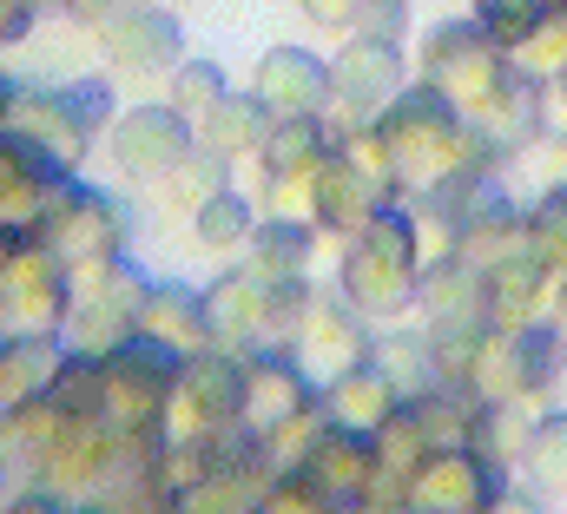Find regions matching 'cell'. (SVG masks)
Segmentation results:
<instances>
[{"label":"cell","mask_w":567,"mask_h":514,"mask_svg":"<svg viewBox=\"0 0 567 514\" xmlns=\"http://www.w3.org/2000/svg\"><path fill=\"white\" fill-rule=\"evenodd\" d=\"M377 132H383V145H390V158H396L410 198L429 192V185H442V178H455V172L488 178L495 158H502V145L475 126L442 86H429V80L403 86V93L377 113Z\"/></svg>","instance_id":"6da1fadb"},{"label":"cell","mask_w":567,"mask_h":514,"mask_svg":"<svg viewBox=\"0 0 567 514\" xmlns=\"http://www.w3.org/2000/svg\"><path fill=\"white\" fill-rule=\"evenodd\" d=\"M423 232H416V212L410 198L403 205H383L337 264V290L363 310V317H403L423 290Z\"/></svg>","instance_id":"7a4b0ae2"},{"label":"cell","mask_w":567,"mask_h":514,"mask_svg":"<svg viewBox=\"0 0 567 514\" xmlns=\"http://www.w3.org/2000/svg\"><path fill=\"white\" fill-rule=\"evenodd\" d=\"M145 297H152V277H145L133 257H100V264H80L73 270V317H66V350L80 357H113L140 337Z\"/></svg>","instance_id":"3957f363"},{"label":"cell","mask_w":567,"mask_h":514,"mask_svg":"<svg viewBox=\"0 0 567 514\" xmlns=\"http://www.w3.org/2000/svg\"><path fill=\"white\" fill-rule=\"evenodd\" d=\"M106 120H120V113H113L106 80H80V86H33V93L7 86V132L33 138V145H40V152H53L60 165H80V158H86V145H93V132L106 126Z\"/></svg>","instance_id":"277c9868"},{"label":"cell","mask_w":567,"mask_h":514,"mask_svg":"<svg viewBox=\"0 0 567 514\" xmlns=\"http://www.w3.org/2000/svg\"><path fill=\"white\" fill-rule=\"evenodd\" d=\"M73 317V270L27 232H7L0 257V323L7 337H60Z\"/></svg>","instance_id":"5b68a950"},{"label":"cell","mask_w":567,"mask_h":514,"mask_svg":"<svg viewBox=\"0 0 567 514\" xmlns=\"http://www.w3.org/2000/svg\"><path fill=\"white\" fill-rule=\"evenodd\" d=\"M423 80L429 86H442L468 120L502 93V80H508V66H515V53L502 47V40H488V27L482 20H442V27H429L423 40Z\"/></svg>","instance_id":"8992f818"},{"label":"cell","mask_w":567,"mask_h":514,"mask_svg":"<svg viewBox=\"0 0 567 514\" xmlns=\"http://www.w3.org/2000/svg\"><path fill=\"white\" fill-rule=\"evenodd\" d=\"M337 66V100L323 113L330 145L350 126H370L396 93H403V40H383V33H350V47L330 60Z\"/></svg>","instance_id":"52a82bcc"},{"label":"cell","mask_w":567,"mask_h":514,"mask_svg":"<svg viewBox=\"0 0 567 514\" xmlns=\"http://www.w3.org/2000/svg\"><path fill=\"white\" fill-rule=\"evenodd\" d=\"M225 422H245V357L231 350H198L185 357V377L165 402V442H192V435H212Z\"/></svg>","instance_id":"ba28073f"},{"label":"cell","mask_w":567,"mask_h":514,"mask_svg":"<svg viewBox=\"0 0 567 514\" xmlns=\"http://www.w3.org/2000/svg\"><path fill=\"white\" fill-rule=\"evenodd\" d=\"M100 370H106V422H113V429H158L172 389L185 377V357H172V350L152 343V337H133V343L113 350Z\"/></svg>","instance_id":"9c48e42d"},{"label":"cell","mask_w":567,"mask_h":514,"mask_svg":"<svg viewBox=\"0 0 567 514\" xmlns=\"http://www.w3.org/2000/svg\"><path fill=\"white\" fill-rule=\"evenodd\" d=\"M27 238H40L47 251L60 257L66 270H80V264H100V257H120L126 245V212H120V198H106V192H86V185H73Z\"/></svg>","instance_id":"30bf717a"},{"label":"cell","mask_w":567,"mask_h":514,"mask_svg":"<svg viewBox=\"0 0 567 514\" xmlns=\"http://www.w3.org/2000/svg\"><path fill=\"white\" fill-rule=\"evenodd\" d=\"M495 495H502V469L482 449H468V442L429 449L410 469V514H475Z\"/></svg>","instance_id":"8fae6325"},{"label":"cell","mask_w":567,"mask_h":514,"mask_svg":"<svg viewBox=\"0 0 567 514\" xmlns=\"http://www.w3.org/2000/svg\"><path fill=\"white\" fill-rule=\"evenodd\" d=\"M370 317L343 297V290H317V304H310V317H303V330H297V357H303V370L317 377V389H330L343 370H357V363H370L377 357V343H370V330H363Z\"/></svg>","instance_id":"7c38bea8"},{"label":"cell","mask_w":567,"mask_h":514,"mask_svg":"<svg viewBox=\"0 0 567 514\" xmlns=\"http://www.w3.org/2000/svg\"><path fill=\"white\" fill-rule=\"evenodd\" d=\"M73 185H80L73 165H60L33 138L7 132V145H0V218H7V232H33Z\"/></svg>","instance_id":"4fadbf2b"},{"label":"cell","mask_w":567,"mask_h":514,"mask_svg":"<svg viewBox=\"0 0 567 514\" xmlns=\"http://www.w3.org/2000/svg\"><path fill=\"white\" fill-rule=\"evenodd\" d=\"M198 152V126L165 100V106H133L113 120V158L120 172H133L145 185H158L165 172H178L185 158Z\"/></svg>","instance_id":"5bb4252c"},{"label":"cell","mask_w":567,"mask_h":514,"mask_svg":"<svg viewBox=\"0 0 567 514\" xmlns=\"http://www.w3.org/2000/svg\"><path fill=\"white\" fill-rule=\"evenodd\" d=\"M100 53H106L120 73H145V80H158V73H178V60H185V33H178V20H172L165 7H152V0H126V7L100 27Z\"/></svg>","instance_id":"9a60e30c"},{"label":"cell","mask_w":567,"mask_h":514,"mask_svg":"<svg viewBox=\"0 0 567 514\" xmlns=\"http://www.w3.org/2000/svg\"><path fill=\"white\" fill-rule=\"evenodd\" d=\"M113 455H120V429L106 415H86V422H60L47 462H40V489H53L60 502H80L93 489H106L113 475Z\"/></svg>","instance_id":"2e32d148"},{"label":"cell","mask_w":567,"mask_h":514,"mask_svg":"<svg viewBox=\"0 0 567 514\" xmlns=\"http://www.w3.org/2000/svg\"><path fill=\"white\" fill-rule=\"evenodd\" d=\"M251 93L271 106V120H317V113H330V100H337V66L317 60L310 47H271V53L258 60Z\"/></svg>","instance_id":"e0dca14e"},{"label":"cell","mask_w":567,"mask_h":514,"mask_svg":"<svg viewBox=\"0 0 567 514\" xmlns=\"http://www.w3.org/2000/svg\"><path fill=\"white\" fill-rule=\"evenodd\" d=\"M303 475L337 502V508H357V502H370V489H377V475H383V449H377V429H350V422H330L323 429V442L310 449V462H303Z\"/></svg>","instance_id":"ac0fdd59"},{"label":"cell","mask_w":567,"mask_h":514,"mask_svg":"<svg viewBox=\"0 0 567 514\" xmlns=\"http://www.w3.org/2000/svg\"><path fill=\"white\" fill-rule=\"evenodd\" d=\"M323 389H317V377L303 370V357L297 350H284V343H271V350H258V357H245V422L251 429H284L297 409H310Z\"/></svg>","instance_id":"d6986e66"},{"label":"cell","mask_w":567,"mask_h":514,"mask_svg":"<svg viewBox=\"0 0 567 514\" xmlns=\"http://www.w3.org/2000/svg\"><path fill=\"white\" fill-rule=\"evenodd\" d=\"M205 317H212V350H231V357H258L271 350V323H265V277L245 264V270H225L205 284Z\"/></svg>","instance_id":"ffe728a7"},{"label":"cell","mask_w":567,"mask_h":514,"mask_svg":"<svg viewBox=\"0 0 567 514\" xmlns=\"http://www.w3.org/2000/svg\"><path fill=\"white\" fill-rule=\"evenodd\" d=\"M383 205H396L350 152H330L323 165H317V225L323 232H337V238H357Z\"/></svg>","instance_id":"44dd1931"},{"label":"cell","mask_w":567,"mask_h":514,"mask_svg":"<svg viewBox=\"0 0 567 514\" xmlns=\"http://www.w3.org/2000/svg\"><path fill=\"white\" fill-rule=\"evenodd\" d=\"M528 251V212L508 198V192H495V185H482L475 198H468V212H462V232H455V257H468V264H482V270H495L502 257Z\"/></svg>","instance_id":"7402d4cb"},{"label":"cell","mask_w":567,"mask_h":514,"mask_svg":"<svg viewBox=\"0 0 567 514\" xmlns=\"http://www.w3.org/2000/svg\"><path fill=\"white\" fill-rule=\"evenodd\" d=\"M423 304L429 330H449V323H488V270L468 264V257H429L423 264Z\"/></svg>","instance_id":"603a6c76"},{"label":"cell","mask_w":567,"mask_h":514,"mask_svg":"<svg viewBox=\"0 0 567 514\" xmlns=\"http://www.w3.org/2000/svg\"><path fill=\"white\" fill-rule=\"evenodd\" d=\"M548 100H555V86L542 80V73H528V66H508V80H502V93L475 113V126L488 132L502 152H522V145H535L542 126H548Z\"/></svg>","instance_id":"cb8c5ba5"},{"label":"cell","mask_w":567,"mask_h":514,"mask_svg":"<svg viewBox=\"0 0 567 514\" xmlns=\"http://www.w3.org/2000/svg\"><path fill=\"white\" fill-rule=\"evenodd\" d=\"M567 377V323L555 317H535L522 330H508V383L522 402H542L555 395V383Z\"/></svg>","instance_id":"d4e9b609"},{"label":"cell","mask_w":567,"mask_h":514,"mask_svg":"<svg viewBox=\"0 0 567 514\" xmlns=\"http://www.w3.org/2000/svg\"><path fill=\"white\" fill-rule=\"evenodd\" d=\"M548 290H555V270H548L535 251L502 257V264L488 270V323H495V330L535 323V317L548 310Z\"/></svg>","instance_id":"484cf974"},{"label":"cell","mask_w":567,"mask_h":514,"mask_svg":"<svg viewBox=\"0 0 567 514\" xmlns=\"http://www.w3.org/2000/svg\"><path fill=\"white\" fill-rule=\"evenodd\" d=\"M140 337L165 343L172 357H198L212 350V317H205V290H185V284H152L140 317Z\"/></svg>","instance_id":"4316f807"},{"label":"cell","mask_w":567,"mask_h":514,"mask_svg":"<svg viewBox=\"0 0 567 514\" xmlns=\"http://www.w3.org/2000/svg\"><path fill=\"white\" fill-rule=\"evenodd\" d=\"M323 402H330V415H337V422H350V429H383V422L410 402V389L396 383L377 357H370V363L343 370L337 383L323 389Z\"/></svg>","instance_id":"83f0119b"},{"label":"cell","mask_w":567,"mask_h":514,"mask_svg":"<svg viewBox=\"0 0 567 514\" xmlns=\"http://www.w3.org/2000/svg\"><path fill=\"white\" fill-rule=\"evenodd\" d=\"M271 106L258 100V93H231L212 120H198V145L212 152V158H251V152H265V138H271Z\"/></svg>","instance_id":"f1b7e54d"},{"label":"cell","mask_w":567,"mask_h":514,"mask_svg":"<svg viewBox=\"0 0 567 514\" xmlns=\"http://www.w3.org/2000/svg\"><path fill=\"white\" fill-rule=\"evenodd\" d=\"M66 363V337H7L0 343V402H33L47 395Z\"/></svg>","instance_id":"f546056e"},{"label":"cell","mask_w":567,"mask_h":514,"mask_svg":"<svg viewBox=\"0 0 567 514\" xmlns=\"http://www.w3.org/2000/svg\"><path fill=\"white\" fill-rule=\"evenodd\" d=\"M528 435H535V422H522V395H488V402H475L468 449H482L502 475L528 455Z\"/></svg>","instance_id":"4dcf8cb0"},{"label":"cell","mask_w":567,"mask_h":514,"mask_svg":"<svg viewBox=\"0 0 567 514\" xmlns=\"http://www.w3.org/2000/svg\"><path fill=\"white\" fill-rule=\"evenodd\" d=\"M258 205L251 198H238L231 185H218L198 212H192V238L205 245V251H251V238H258Z\"/></svg>","instance_id":"1f68e13d"},{"label":"cell","mask_w":567,"mask_h":514,"mask_svg":"<svg viewBox=\"0 0 567 514\" xmlns=\"http://www.w3.org/2000/svg\"><path fill=\"white\" fill-rule=\"evenodd\" d=\"M310 251H317V218H265L245 264L265 270V277H303L310 270Z\"/></svg>","instance_id":"d6a6232c"},{"label":"cell","mask_w":567,"mask_h":514,"mask_svg":"<svg viewBox=\"0 0 567 514\" xmlns=\"http://www.w3.org/2000/svg\"><path fill=\"white\" fill-rule=\"evenodd\" d=\"M60 422H66V415H60L47 395H33V402H13V409H7V475H20V462L40 475V462H47V449H53Z\"/></svg>","instance_id":"836d02e7"},{"label":"cell","mask_w":567,"mask_h":514,"mask_svg":"<svg viewBox=\"0 0 567 514\" xmlns=\"http://www.w3.org/2000/svg\"><path fill=\"white\" fill-rule=\"evenodd\" d=\"M258 158H265V178H278V172H317V165L330 158V126H323V113H317V120H278Z\"/></svg>","instance_id":"e575fe53"},{"label":"cell","mask_w":567,"mask_h":514,"mask_svg":"<svg viewBox=\"0 0 567 514\" xmlns=\"http://www.w3.org/2000/svg\"><path fill=\"white\" fill-rule=\"evenodd\" d=\"M265 489H271V482H258V475H238V469H212L205 482H192V489L172 502V514H258Z\"/></svg>","instance_id":"d590c367"},{"label":"cell","mask_w":567,"mask_h":514,"mask_svg":"<svg viewBox=\"0 0 567 514\" xmlns=\"http://www.w3.org/2000/svg\"><path fill=\"white\" fill-rule=\"evenodd\" d=\"M47 402H53L66 422L106 415V370H100V357H80V350H66V363H60L53 389H47Z\"/></svg>","instance_id":"8d00e7d4"},{"label":"cell","mask_w":567,"mask_h":514,"mask_svg":"<svg viewBox=\"0 0 567 514\" xmlns=\"http://www.w3.org/2000/svg\"><path fill=\"white\" fill-rule=\"evenodd\" d=\"M522 469H528V489H542V495H567V409H555V415L535 422Z\"/></svg>","instance_id":"74e56055"},{"label":"cell","mask_w":567,"mask_h":514,"mask_svg":"<svg viewBox=\"0 0 567 514\" xmlns=\"http://www.w3.org/2000/svg\"><path fill=\"white\" fill-rule=\"evenodd\" d=\"M172 80V106L198 126V120H212L225 100H231V86H225V73L212 66V60H178V73H165Z\"/></svg>","instance_id":"f35d334b"},{"label":"cell","mask_w":567,"mask_h":514,"mask_svg":"<svg viewBox=\"0 0 567 514\" xmlns=\"http://www.w3.org/2000/svg\"><path fill=\"white\" fill-rule=\"evenodd\" d=\"M528 251L542 257L555 277H567V178L542 192V205L528 212Z\"/></svg>","instance_id":"ab89813d"},{"label":"cell","mask_w":567,"mask_h":514,"mask_svg":"<svg viewBox=\"0 0 567 514\" xmlns=\"http://www.w3.org/2000/svg\"><path fill=\"white\" fill-rule=\"evenodd\" d=\"M218 165H225V158H212V152L198 145V152H192V158H185L178 172H165V178H158L165 205H172V212H198V205H205V198H212V192L225 185V172H218Z\"/></svg>","instance_id":"60d3db41"},{"label":"cell","mask_w":567,"mask_h":514,"mask_svg":"<svg viewBox=\"0 0 567 514\" xmlns=\"http://www.w3.org/2000/svg\"><path fill=\"white\" fill-rule=\"evenodd\" d=\"M330 422H337V415H330V402L317 395V402H310V409H297V415H290L284 429H271V455H278V469H284V475L310 462V449L323 442V429H330Z\"/></svg>","instance_id":"b9f144b4"},{"label":"cell","mask_w":567,"mask_h":514,"mask_svg":"<svg viewBox=\"0 0 567 514\" xmlns=\"http://www.w3.org/2000/svg\"><path fill=\"white\" fill-rule=\"evenodd\" d=\"M555 13V0H475V20L488 27V40H502L508 53Z\"/></svg>","instance_id":"7bdbcfd3"},{"label":"cell","mask_w":567,"mask_h":514,"mask_svg":"<svg viewBox=\"0 0 567 514\" xmlns=\"http://www.w3.org/2000/svg\"><path fill=\"white\" fill-rule=\"evenodd\" d=\"M515 66H528V73H542V80H555L567 66V7H555L522 47H515Z\"/></svg>","instance_id":"ee69618b"},{"label":"cell","mask_w":567,"mask_h":514,"mask_svg":"<svg viewBox=\"0 0 567 514\" xmlns=\"http://www.w3.org/2000/svg\"><path fill=\"white\" fill-rule=\"evenodd\" d=\"M258 514H343L303 469H290V475H278L271 489H265V502H258Z\"/></svg>","instance_id":"f6af8a7d"},{"label":"cell","mask_w":567,"mask_h":514,"mask_svg":"<svg viewBox=\"0 0 567 514\" xmlns=\"http://www.w3.org/2000/svg\"><path fill=\"white\" fill-rule=\"evenodd\" d=\"M403 27H410V7H403V0H370V7L357 13V33H383V40H403Z\"/></svg>","instance_id":"bcb514c9"},{"label":"cell","mask_w":567,"mask_h":514,"mask_svg":"<svg viewBox=\"0 0 567 514\" xmlns=\"http://www.w3.org/2000/svg\"><path fill=\"white\" fill-rule=\"evenodd\" d=\"M370 0H303V13L310 20H323V27H357V13H363Z\"/></svg>","instance_id":"7dc6e473"},{"label":"cell","mask_w":567,"mask_h":514,"mask_svg":"<svg viewBox=\"0 0 567 514\" xmlns=\"http://www.w3.org/2000/svg\"><path fill=\"white\" fill-rule=\"evenodd\" d=\"M495 514H548V508H542V489H502Z\"/></svg>","instance_id":"c3c4849f"},{"label":"cell","mask_w":567,"mask_h":514,"mask_svg":"<svg viewBox=\"0 0 567 514\" xmlns=\"http://www.w3.org/2000/svg\"><path fill=\"white\" fill-rule=\"evenodd\" d=\"M7 514H73V508H66L53 489H40V495H13V502H7Z\"/></svg>","instance_id":"681fc988"},{"label":"cell","mask_w":567,"mask_h":514,"mask_svg":"<svg viewBox=\"0 0 567 514\" xmlns=\"http://www.w3.org/2000/svg\"><path fill=\"white\" fill-rule=\"evenodd\" d=\"M60 7H66L73 20H93V27H106V20H113L126 0H60Z\"/></svg>","instance_id":"f907efd6"},{"label":"cell","mask_w":567,"mask_h":514,"mask_svg":"<svg viewBox=\"0 0 567 514\" xmlns=\"http://www.w3.org/2000/svg\"><path fill=\"white\" fill-rule=\"evenodd\" d=\"M33 13H40V0H7V40H20L33 27Z\"/></svg>","instance_id":"816d5d0a"},{"label":"cell","mask_w":567,"mask_h":514,"mask_svg":"<svg viewBox=\"0 0 567 514\" xmlns=\"http://www.w3.org/2000/svg\"><path fill=\"white\" fill-rule=\"evenodd\" d=\"M343 514H410V508H396V502H377V495H370V502H357V508H343Z\"/></svg>","instance_id":"f5cc1de1"},{"label":"cell","mask_w":567,"mask_h":514,"mask_svg":"<svg viewBox=\"0 0 567 514\" xmlns=\"http://www.w3.org/2000/svg\"><path fill=\"white\" fill-rule=\"evenodd\" d=\"M548 86H555V106H561V113H567V66H561V73H555V80H548Z\"/></svg>","instance_id":"db71d44e"},{"label":"cell","mask_w":567,"mask_h":514,"mask_svg":"<svg viewBox=\"0 0 567 514\" xmlns=\"http://www.w3.org/2000/svg\"><path fill=\"white\" fill-rule=\"evenodd\" d=\"M555 165H561V172H567V138H561V145H555Z\"/></svg>","instance_id":"11a10c76"},{"label":"cell","mask_w":567,"mask_h":514,"mask_svg":"<svg viewBox=\"0 0 567 514\" xmlns=\"http://www.w3.org/2000/svg\"><path fill=\"white\" fill-rule=\"evenodd\" d=\"M73 514H113V508H73Z\"/></svg>","instance_id":"9f6ffc18"},{"label":"cell","mask_w":567,"mask_h":514,"mask_svg":"<svg viewBox=\"0 0 567 514\" xmlns=\"http://www.w3.org/2000/svg\"><path fill=\"white\" fill-rule=\"evenodd\" d=\"M475 514H495V502H488V508H475Z\"/></svg>","instance_id":"6f0895ef"}]
</instances>
